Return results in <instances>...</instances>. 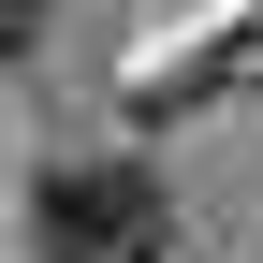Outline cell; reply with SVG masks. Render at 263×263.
Masks as SVG:
<instances>
[{
    "label": "cell",
    "instance_id": "7a4b0ae2",
    "mask_svg": "<svg viewBox=\"0 0 263 263\" xmlns=\"http://www.w3.org/2000/svg\"><path fill=\"white\" fill-rule=\"evenodd\" d=\"M29 44H44V0H0V73H15Z\"/></svg>",
    "mask_w": 263,
    "mask_h": 263
},
{
    "label": "cell",
    "instance_id": "6da1fadb",
    "mask_svg": "<svg viewBox=\"0 0 263 263\" xmlns=\"http://www.w3.org/2000/svg\"><path fill=\"white\" fill-rule=\"evenodd\" d=\"M29 263H176V190L146 161H44L29 176Z\"/></svg>",
    "mask_w": 263,
    "mask_h": 263
}]
</instances>
